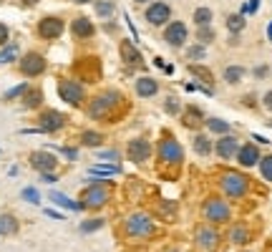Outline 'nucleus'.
<instances>
[{
	"mask_svg": "<svg viewBox=\"0 0 272 252\" xmlns=\"http://www.w3.org/2000/svg\"><path fill=\"white\" fill-rule=\"evenodd\" d=\"M121 104V93L119 91H101L98 96H93L91 106H88V116L93 121H111L114 111Z\"/></svg>",
	"mask_w": 272,
	"mask_h": 252,
	"instance_id": "1",
	"label": "nucleus"
},
{
	"mask_svg": "<svg viewBox=\"0 0 272 252\" xmlns=\"http://www.w3.org/2000/svg\"><path fill=\"white\" fill-rule=\"evenodd\" d=\"M156 156H159V162L166 164V167H179V164L184 162L182 144H179L174 136H169V134H164V136L159 139V144H156Z\"/></svg>",
	"mask_w": 272,
	"mask_h": 252,
	"instance_id": "2",
	"label": "nucleus"
},
{
	"mask_svg": "<svg viewBox=\"0 0 272 252\" xmlns=\"http://www.w3.org/2000/svg\"><path fill=\"white\" fill-rule=\"evenodd\" d=\"M219 187L222 192L227 194V197H234V199H240V197H245L247 192H250V179L242 174V172H224L222 177H219Z\"/></svg>",
	"mask_w": 272,
	"mask_h": 252,
	"instance_id": "3",
	"label": "nucleus"
},
{
	"mask_svg": "<svg viewBox=\"0 0 272 252\" xmlns=\"http://www.w3.org/2000/svg\"><path fill=\"white\" fill-rule=\"evenodd\" d=\"M109 182H96L93 187L83 189V197H81V204L83 209H98L109 202Z\"/></svg>",
	"mask_w": 272,
	"mask_h": 252,
	"instance_id": "4",
	"label": "nucleus"
},
{
	"mask_svg": "<svg viewBox=\"0 0 272 252\" xmlns=\"http://www.w3.org/2000/svg\"><path fill=\"white\" fill-rule=\"evenodd\" d=\"M126 235L129 237H149L154 235V219L144 212H134L126 219Z\"/></svg>",
	"mask_w": 272,
	"mask_h": 252,
	"instance_id": "5",
	"label": "nucleus"
},
{
	"mask_svg": "<svg viewBox=\"0 0 272 252\" xmlns=\"http://www.w3.org/2000/svg\"><path fill=\"white\" fill-rule=\"evenodd\" d=\"M58 96L68 106H81L86 101V88L81 81H58Z\"/></svg>",
	"mask_w": 272,
	"mask_h": 252,
	"instance_id": "6",
	"label": "nucleus"
},
{
	"mask_svg": "<svg viewBox=\"0 0 272 252\" xmlns=\"http://www.w3.org/2000/svg\"><path fill=\"white\" fill-rule=\"evenodd\" d=\"M144 18H146V23H149V25H154V28L166 25V23L172 20V5H169V3H164V0L151 3V5H146Z\"/></svg>",
	"mask_w": 272,
	"mask_h": 252,
	"instance_id": "7",
	"label": "nucleus"
},
{
	"mask_svg": "<svg viewBox=\"0 0 272 252\" xmlns=\"http://www.w3.org/2000/svg\"><path fill=\"white\" fill-rule=\"evenodd\" d=\"M66 124H68L66 114H61L58 109H46V111L41 114V119H38V129H41V134H53V131H61Z\"/></svg>",
	"mask_w": 272,
	"mask_h": 252,
	"instance_id": "8",
	"label": "nucleus"
},
{
	"mask_svg": "<svg viewBox=\"0 0 272 252\" xmlns=\"http://www.w3.org/2000/svg\"><path fill=\"white\" fill-rule=\"evenodd\" d=\"M63 28H66V23H63L58 15H46V18H41V23H38V36H41L43 41H56V38H61Z\"/></svg>",
	"mask_w": 272,
	"mask_h": 252,
	"instance_id": "9",
	"label": "nucleus"
},
{
	"mask_svg": "<svg viewBox=\"0 0 272 252\" xmlns=\"http://www.w3.org/2000/svg\"><path fill=\"white\" fill-rule=\"evenodd\" d=\"M187 38H189L187 23H182V20L166 23V28H164V41H166L172 48H182V46L187 43Z\"/></svg>",
	"mask_w": 272,
	"mask_h": 252,
	"instance_id": "10",
	"label": "nucleus"
},
{
	"mask_svg": "<svg viewBox=\"0 0 272 252\" xmlns=\"http://www.w3.org/2000/svg\"><path fill=\"white\" fill-rule=\"evenodd\" d=\"M28 162H30V167H33V169H38L41 174L56 172V167H58V159H56V154H53V151H46V149H38V151H33V154L28 156Z\"/></svg>",
	"mask_w": 272,
	"mask_h": 252,
	"instance_id": "11",
	"label": "nucleus"
},
{
	"mask_svg": "<svg viewBox=\"0 0 272 252\" xmlns=\"http://www.w3.org/2000/svg\"><path fill=\"white\" fill-rule=\"evenodd\" d=\"M237 149H240V141H237V136H232V134H224V136H219V139L214 141V154H217L219 159H224V162L234 159V156H237Z\"/></svg>",
	"mask_w": 272,
	"mask_h": 252,
	"instance_id": "12",
	"label": "nucleus"
},
{
	"mask_svg": "<svg viewBox=\"0 0 272 252\" xmlns=\"http://www.w3.org/2000/svg\"><path fill=\"white\" fill-rule=\"evenodd\" d=\"M46 71V58L41 56V53H25L23 58H20V73L23 76H28V78H36V76H41Z\"/></svg>",
	"mask_w": 272,
	"mask_h": 252,
	"instance_id": "13",
	"label": "nucleus"
},
{
	"mask_svg": "<svg viewBox=\"0 0 272 252\" xmlns=\"http://www.w3.org/2000/svg\"><path fill=\"white\" fill-rule=\"evenodd\" d=\"M119 51H121V61L126 63V66H131V68H141V71H146V68H149L146 61H144V56L139 53L136 43H131V41H121Z\"/></svg>",
	"mask_w": 272,
	"mask_h": 252,
	"instance_id": "14",
	"label": "nucleus"
},
{
	"mask_svg": "<svg viewBox=\"0 0 272 252\" xmlns=\"http://www.w3.org/2000/svg\"><path fill=\"white\" fill-rule=\"evenodd\" d=\"M260 146H255V141L252 144H240V149H237V164L240 167H245V169H250V167H257L260 164Z\"/></svg>",
	"mask_w": 272,
	"mask_h": 252,
	"instance_id": "15",
	"label": "nucleus"
},
{
	"mask_svg": "<svg viewBox=\"0 0 272 252\" xmlns=\"http://www.w3.org/2000/svg\"><path fill=\"white\" fill-rule=\"evenodd\" d=\"M204 217H207L209 222H214V225L227 222V219H229V207H227V202H222V199H209V202L204 204Z\"/></svg>",
	"mask_w": 272,
	"mask_h": 252,
	"instance_id": "16",
	"label": "nucleus"
},
{
	"mask_svg": "<svg viewBox=\"0 0 272 252\" xmlns=\"http://www.w3.org/2000/svg\"><path fill=\"white\" fill-rule=\"evenodd\" d=\"M151 154H154V146H151V141H146V139H134V141L129 144V159H131L134 164L149 162Z\"/></svg>",
	"mask_w": 272,
	"mask_h": 252,
	"instance_id": "17",
	"label": "nucleus"
},
{
	"mask_svg": "<svg viewBox=\"0 0 272 252\" xmlns=\"http://www.w3.org/2000/svg\"><path fill=\"white\" fill-rule=\"evenodd\" d=\"M134 91H136L139 99H151V96L159 93V81L151 78V76H141V78H136Z\"/></svg>",
	"mask_w": 272,
	"mask_h": 252,
	"instance_id": "18",
	"label": "nucleus"
},
{
	"mask_svg": "<svg viewBox=\"0 0 272 252\" xmlns=\"http://www.w3.org/2000/svg\"><path fill=\"white\" fill-rule=\"evenodd\" d=\"M204 121H207V116H204V111L199 106H187L184 111H182V124L187 126V129H202Z\"/></svg>",
	"mask_w": 272,
	"mask_h": 252,
	"instance_id": "19",
	"label": "nucleus"
},
{
	"mask_svg": "<svg viewBox=\"0 0 272 252\" xmlns=\"http://www.w3.org/2000/svg\"><path fill=\"white\" fill-rule=\"evenodd\" d=\"M78 71H83V81H86V83L98 81V78H101V61L93 58V56H88V58L78 61Z\"/></svg>",
	"mask_w": 272,
	"mask_h": 252,
	"instance_id": "20",
	"label": "nucleus"
},
{
	"mask_svg": "<svg viewBox=\"0 0 272 252\" xmlns=\"http://www.w3.org/2000/svg\"><path fill=\"white\" fill-rule=\"evenodd\" d=\"M71 33H73V38H78V41H86V38H93V33H96V25L88 20V18H76L73 23H71Z\"/></svg>",
	"mask_w": 272,
	"mask_h": 252,
	"instance_id": "21",
	"label": "nucleus"
},
{
	"mask_svg": "<svg viewBox=\"0 0 272 252\" xmlns=\"http://www.w3.org/2000/svg\"><path fill=\"white\" fill-rule=\"evenodd\" d=\"M194 240L199 242V247H204V250H217V245H219V235H217L214 227H199Z\"/></svg>",
	"mask_w": 272,
	"mask_h": 252,
	"instance_id": "22",
	"label": "nucleus"
},
{
	"mask_svg": "<svg viewBox=\"0 0 272 252\" xmlns=\"http://www.w3.org/2000/svg\"><path fill=\"white\" fill-rule=\"evenodd\" d=\"M48 197H51V202H53V204H58V207H63V209H71V212H81V209H83V204H81V202L71 199V197L61 194V192H56V189H51V192H48Z\"/></svg>",
	"mask_w": 272,
	"mask_h": 252,
	"instance_id": "23",
	"label": "nucleus"
},
{
	"mask_svg": "<svg viewBox=\"0 0 272 252\" xmlns=\"http://www.w3.org/2000/svg\"><path fill=\"white\" fill-rule=\"evenodd\" d=\"M229 240H232L237 247H245V245L252 240V232H250L247 225H234V227L229 230Z\"/></svg>",
	"mask_w": 272,
	"mask_h": 252,
	"instance_id": "24",
	"label": "nucleus"
},
{
	"mask_svg": "<svg viewBox=\"0 0 272 252\" xmlns=\"http://www.w3.org/2000/svg\"><path fill=\"white\" fill-rule=\"evenodd\" d=\"M189 73L194 76V81H202V86H214V73L207 66H202V63H192Z\"/></svg>",
	"mask_w": 272,
	"mask_h": 252,
	"instance_id": "25",
	"label": "nucleus"
},
{
	"mask_svg": "<svg viewBox=\"0 0 272 252\" xmlns=\"http://www.w3.org/2000/svg\"><path fill=\"white\" fill-rule=\"evenodd\" d=\"M43 104V91L38 86H30L25 93H23V106L25 109H38Z\"/></svg>",
	"mask_w": 272,
	"mask_h": 252,
	"instance_id": "26",
	"label": "nucleus"
},
{
	"mask_svg": "<svg viewBox=\"0 0 272 252\" xmlns=\"http://www.w3.org/2000/svg\"><path fill=\"white\" fill-rule=\"evenodd\" d=\"M116 174H121V167L119 164H96V167H91L88 169V177H116Z\"/></svg>",
	"mask_w": 272,
	"mask_h": 252,
	"instance_id": "27",
	"label": "nucleus"
},
{
	"mask_svg": "<svg viewBox=\"0 0 272 252\" xmlns=\"http://www.w3.org/2000/svg\"><path fill=\"white\" fill-rule=\"evenodd\" d=\"M204 126L209 129V134H217V136L232 134V124H229V121H224V119H217V116L207 119V121H204Z\"/></svg>",
	"mask_w": 272,
	"mask_h": 252,
	"instance_id": "28",
	"label": "nucleus"
},
{
	"mask_svg": "<svg viewBox=\"0 0 272 252\" xmlns=\"http://www.w3.org/2000/svg\"><path fill=\"white\" fill-rule=\"evenodd\" d=\"M192 146H194V151H197L199 156H209V154L214 151V144H212V141H209V136H204V134H194Z\"/></svg>",
	"mask_w": 272,
	"mask_h": 252,
	"instance_id": "29",
	"label": "nucleus"
},
{
	"mask_svg": "<svg viewBox=\"0 0 272 252\" xmlns=\"http://www.w3.org/2000/svg\"><path fill=\"white\" fill-rule=\"evenodd\" d=\"M212 18H214V13H212L207 5L197 8V10L192 13V20H194V25H197V28H202V25H212Z\"/></svg>",
	"mask_w": 272,
	"mask_h": 252,
	"instance_id": "30",
	"label": "nucleus"
},
{
	"mask_svg": "<svg viewBox=\"0 0 272 252\" xmlns=\"http://www.w3.org/2000/svg\"><path fill=\"white\" fill-rule=\"evenodd\" d=\"M242 78H245V68H242V66H227V68H224V81H227L229 86H237Z\"/></svg>",
	"mask_w": 272,
	"mask_h": 252,
	"instance_id": "31",
	"label": "nucleus"
},
{
	"mask_svg": "<svg viewBox=\"0 0 272 252\" xmlns=\"http://www.w3.org/2000/svg\"><path fill=\"white\" fill-rule=\"evenodd\" d=\"M81 144L83 146H101L104 144V134L101 131H83V136H81Z\"/></svg>",
	"mask_w": 272,
	"mask_h": 252,
	"instance_id": "32",
	"label": "nucleus"
},
{
	"mask_svg": "<svg viewBox=\"0 0 272 252\" xmlns=\"http://www.w3.org/2000/svg\"><path fill=\"white\" fill-rule=\"evenodd\" d=\"M93 5H96V15H98V18H111L114 10H116V5H114L111 0H96Z\"/></svg>",
	"mask_w": 272,
	"mask_h": 252,
	"instance_id": "33",
	"label": "nucleus"
},
{
	"mask_svg": "<svg viewBox=\"0 0 272 252\" xmlns=\"http://www.w3.org/2000/svg\"><path fill=\"white\" fill-rule=\"evenodd\" d=\"M257 169H260V174H262V179H265V182H272V154L260 156V164H257Z\"/></svg>",
	"mask_w": 272,
	"mask_h": 252,
	"instance_id": "34",
	"label": "nucleus"
},
{
	"mask_svg": "<svg viewBox=\"0 0 272 252\" xmlns=\"http://www.w3.org/2000/svg\"><path fill=\"white\" fill-rule=\"evenodd\" d=\"M227 28H229V33H242V30H245V15H242V13L229 15V18H227Z\"/></svg>",
	"mask_w": 272,
	"mask_h": 252,
	"instance_id": "35",
	"label": "nucleus"
},
{
	"mask_svg": "<svg viewBox=\"0 0 272 252\" xmlns=\"http://www.w3.org/2000/svg\"><path fill=\"white\" fill-rule=\"evenodd\" d=\"M15 230H18L15 217H13V214H3V217H0V235H13Z\"/></svg>",
	"mask_w": 272,
	"mask_h": 252,
	"instance_id": "36",
	"label": "nucleus"
},
{
	"mask_svg": "<svg viewBox=\"0 0 272 252\" xmlns=\"http://www.w3.org/2000/svg\"><path fill=\"white\" fill-rule=\"evenodd\" d=\"M164 111H166L169 116H182V111H184V106L179 104V99H174V96H169V99L164 101Z\"/></svg>",
	"mask_w": 272,
	"mask_h": 252,
	"instance_id": "37",
	"label": "nucleus"
},
{
	"mask_svg": "<svg viewBox=\"0 0 272 252\" xmlns=\"http://www.w3.org/2000/svg\"><path fill=\"white\" fill-rule=\"evenodd\" d=\"M214 38H217V33H214V28H209V25H202V28H197V41L199 43H214Z\"/></svg>",
	"mask_w": 272,
	"mask_h": 252,
	"instance_id": "38",
	"label": "nucleus"
},
{
	"mask_svg": "<svg viewBox=\"0 0 272 252\" xmlns=\"http://www.w3.org/2000/svg\"><path fill=\"white\" fill-rule=\"evenodd\" d=\"M204 56H207V48H204L202 43H199V46H192V48H187V58H189L192 63H199Z\"/></svg>",
	"mask_w": 272,
	"mask_h": 252,
	"instance_id": "39",
	"label": "nucleus"
},
{
	"mask_svg": "<svg viewBox=\"0 0 272 252\" xmlns=\"http://www.w3.org/2000/svg\"><path fill=\"white\" fill-rule=\"evenodd\" d=\"M96 156H98L101 162H109V164H116V162L121 159V154H119L116 149H101V151H98Z\"/></svg>",
	"mask_w": 272,
	"mask_h": 252,
	"instance_id": "40",
	"label": "nucleus"
},
{
	"mask_svg": "<svg viewBox=\"0 0 272 252\" xmlns=\"http://www.w3.org/2000/svg\"><path fill=\"white\" fill-rule=\"evenodd\" d=\"M28 88H30L28 83H18L15 88H10V91H5V96H3V99H5V101H13V99H18V96H23V93H25Z\"/></svg>",
	"mask_w": 272,
	"mask_h": 252,
	"instance_id": "41",
	"label": "nucleus"
},
{
	"mask_svg": "<svg viewBox=\"0 0 272 252\" xmlns=\"http://www.w3.org/2000/svg\"><path fill=\"white\" fill-rule=\"evenodd\" d=\"M23 199H25V202H33V204H41V194H38V189H33V187L23 189Z\"/></svg>",
	"mask_w": 272,
	"mask_h": 252,
	"instance_id": "42",
	"label": "nucleus"
},
{
	"mask_svg": "<svg viewBox=\"0 0 272 252\" xmlns=\"http://www.w3.org/2000/svg\"><path fill=\"white\" fill-rule=\"evenodd\" d=\"M101 227H104V219H88V222L81 225V232H96Z\"/></svg>",
	"mask_w": 272,
	"mask_h": 252,
	"instance_id": "43",
	"label": "nucleus"
},
{
	"mask_svg": "<svg viewBox=\"0 0 272 252\" xmlns=\"http://www.w3.org/2000/svg\"><path fill=\"white\" fill-rule=\"evenodd\" d=\"M53 149H56V151H61V154H63L66 159H71V162H73V159H78V149H68V146H56V144H53Z\"/></svg>",
	"mask_w": 272,
	"mask_h": 252,
	"instance_id": "44",
	"label": "nucleus"
},
{
	"mask_svg": "<svg viewBox=\"0 0 272 252\" xmlns=\"http://www.w3.org/2000/svg\"><path fill=\"white\" fill-rule=\"evenodd\" d=\"M257 8H260V0H247V5L242 8V13H257Z\"/></svg>",
	"mask_w": 272,
	"mask_h": 252,
	"instance_id": "45",
	"label": "nucleus"
},
{
	"mask_svg": "<svg viewBox=\"0 0 272 252\" xmlns=\"http://www.w3.org/2000/svg\"><path fill=\"white\" fill-rule=\"evenodd\" d=\"M8 36H10L8 25H5V23H0V46H5V43H8Z\"/></svg>",
	"mask_w": 272,
	"mask_h": 252,
	"instance_id": "46",
	"label": "nucleus"
},
{
	"mask_svg": "<svg viewBox=\"0 0 272 252\" xmlns=\"http://www.w3.org/2000/svg\"><path fill=\"white\" fill-rule=\"evenodd\" d=\"M252 73H255V76H257V78H265V76H267V73H270V68H267V66H265V63H262V66H257V68H255V71H252Z\"/></svg>",
	"mask_w": 272,
	"mask_h": 252,
	"instance_id": "47",
	"label": "nucleus"
},
{
	"mask_svg": "<svg viewBox=\"0 0 272 252\" xmlns=\"http://www.w3.org/2000/svg\"><path fill=\"white\" fill-rule=\"evenodd\" d=\"M262 106H265L267 111H272V88L265 93V96H262Z\"/></svg>",
	"mask_w": 272,
	"mask_h": 252,
	"instance_id": "48",
	"label": "nucleus"
},
{
	"mask_svg": "<svg viewBox=\"0 0 272 252\" xmlns=\"http://www.w3.org/2000/svg\"><path fill=\"white\" fill-rule=\"evenodd\" d=\"M242 104H247V109H255V106H257V99L250 93V96H245V99H242Z\"/></svg>",
	"mask_w": 272,
	"mask_h": 252,
	"instance_id": "49",
	"label": "nucleus"
},
{
	"mask_svg": "<svg viewBox=\"0 0 272 252\" xmlns=\"http://www.w3.org/2000/svg\"><path fill=\"white\" fill-rule=\"evenodd\" d=\"M252 141H257V144H270V141H267L262 134H252Z\"/></svg>",
	"mask_w": 272,
	"mask_h": 252,
	"instance_id": "50",
	"label": "nucleus"
},
{
	"mask_svg": "<svg viewBox=\"0 0 272 252\" xmlns=\"http://www.w3.org/2000/svg\"><path fill=\"white\" fill-rule=\"evenodd\" d=\"M46 214L53 217V219H63V214H61V212H53V209H46Z\"/></svg>",
	"mask_w": 272,
	"mask_h": 252,
	"instance_id": "51",
	"label": "nucleus"
},
{
	"mask_svg": "<svg viewBox=\"0 0 272 252\" xmlns=\"http://www.w3.org/2000/svg\"><path fill=\"white\" fill-rule=\"evenodd\" d=\"M20 3H23V5H25V8H33V5H38V3H41V0H20Z\"/></svg>",
	"mask_w": 272,
	"mask_h": 252,
	"instance_id": "52",
	"label": "nucleus"
},
{
	"mask_svg": "<svg viewBox=\"0 0 272 252\" xmlns=\"http://www.w3.org/2000/svg\"><path fill=\"white\" fill-rule=\"evenodd\" d=\"M267 38H272V20H270V25H267Z\"/></svg>",
	"mask_w": 272,
	"mask_h": 252,
	"instance_id": "53",
	"label": "nucleus"
},
{
	"mask_svg": "<svg viewBox=\"0 0 272 252\" xmlns=\"http://www.w3.org/2000/svg\"><path fill=\"white\" fill-rule=\"evenodd\" d=\"M73 3H78V5H83V3H91V0H73Z\"/></svg>",
	"mask_w": 272,
	"mask_h": 252,
	"instance_id": "54",
	"label": "nucleus"
},
{
	"mask_svg": "<svg viewBox=\"0 0 272 252\" xmlns=\"http://www.w3.org/2000/svg\"><path fill=\"white\" fill-rule=\"evenodd\" d=\"M134 3H139V5H144V3H151V0H134Z\"/></svg>",
	"mask_w": 272,
	"mask_h": 252,
	"instance_id": "55",
	"label": "nucleus"
},
{
	"mask_svg": "<svg viewBox=\"0 0 272 252\" xmlns=\"http://www.w3.org/2000/svg\"><path fill=\"white\" fill-rule=\"evenodd\" d=\"M164 3H169V0H164Z\"/></svg>",
	"mask_w": 272,
	"mask_h": 252,
	"instance_id": "56",
	"label": "nucleus"
},
{
	"mask_svg": "<svg viewBox=\"0 0 272 252\" xmlns=\"http://www.w3.org/2000/svg\"><path fill=\"white\" fill-rule=\"evenodd\" d=\"M174 252H177V250H174Z\"/></svg>",
	"mask_w": 272,
	"mask_h": 252,
	"instance_id": "57",
	"label": "nucleus"
}]
</instances>
